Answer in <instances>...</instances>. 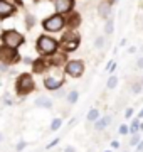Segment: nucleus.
I'll use <instances>...</instances> for the list:
<instances>
[{
    "label": "nucleus",
    "instance_id": "nucleus-1",
    "mask_svg": "<svg viewBox=\"0 0 143 152\" xmlns=\"http://www.w3.org/2000/svg\"><path fill=\"white\" fill-rule=\"evenodd\" d=\"M35 90V83H34V78L30 73H22V75L17 76L15 80V93L17 96H27Z\"/></svg>",
    "mask_w": 143,
    "mask_h": 152
},
{
    "label": "nucleus",
    "instance_id": "nucleus-2",
    "mask_svg": "<svg viewBox=\"0 0 143 152\" xmlns=\"http://www.w3.org/2000/svg\"><path fill=\"white\" fill-rule=\"evenodd\" d=\"M81 44V36L79 32H74V31H67V32L62 34V37L59 41V48L64 51V53H72L76 51Z\"/></svg>",
    "mask_w": 143,
    "mask_h": 152
},
{
    "label": "nucleus",
    "instance_id": "nucleus-3",
    "mask_svg": "<svg viewBox=\"0 0 143 152\" xmlns=\"http://www.w3.org/2000/svg\"><path fill=\"white\" fill-rule=\"evenodd\" d=\"M35 46H37L39 54H42V56H52L59 49V42L56 39L49 37V36H40L37 39V44Z\"/></svg>",
    "mask_w": 143,
    "mask_h": 152
},
{
    "label": "nucleus",
    "instance_id": "nucleus-4",
    "mask_svg": "<svg viewBox=\"0 0 143 152\" xmlns=\"http://www.w3.org/2000/svg\"><path fill=\"white\" fill-rule=\"evenodd\" d=\"M2 42H4V46L17 49L25 42V37H24V34L17 32L15 29H9V31H4L2 32Z\"/></svg>",
    "mask_w": 143,
    "mask_h": 152
},
{
    "label": "nucleus",
    "instance_id": "nucleus-5",
    "mask_svg": "<svg viewBox=\"0 0 143 152\" xmlns=\"http://www.w3.org/2000/svg\"><path fill=\"white\" fill-rule=\"evenodd\" d=\"M42 27L47 32H59L66 27V15H61V14H54V15L44 19L42 22Z\"/></svg>",
    "mask_w": 143,
    "mask_h": 152
},
{
    "label": "nucleus",
    "instance_id": "nucleus-6",
    "mask_svg": "<svg viewBox=\"0 0 143 152\" xmlns=\"http://www.w3.org/2000/svg\"><path fill=\"white\" fill-rule=\"evenodd\" d=\"M0 61L4 64H15L20 61V56L17 53V49H12L9 46H0Z\"/></svg>",
    "mask_w": 143,
    "mask_h": 152
},
{
    "label": "nucleus",
    "instance_id": "nucleus-7",
    "mask_svg": "<svg viewBox=\"0 0 143 152\" xmlns=\"http://www.w3.org/2000/svg\"><path fill=\"white\" fill-rule=\"evenodd\" d=\"M67 76L71 78H81L84 75V63L81 59H72L66 63V68H64Z\"/></svg>",
    "mask_w": 143,
    "mask_h": 152
},
{
    "label": "nucleus",
    "instance_id": "nucleus-8",
    "mask_svg": "<svg viewBox=\"0 0 143 152\" xmlns=\"http://www.w3.org/2000/svg\"><path fill=\"white\" fill-rule=\"evenodd\" d=\"M64 76H46L44 78V88L46 90H49V91H57L59 88H62V85H64Z\"/></svg>",
    "mask_w": 143,
    "mask_h": 152
},
{
    "label": "nucleus",
    "instance_id": "nucleus-9",
    "mask_svg": "<svg viewBox=\"0 0 143 152\" xmlns=\"http://www.w3.org/2000/svg\"><path fill=\"white\" fill-rule=\"evenodd\" d=\"M51 2L56 9V14H61V15H67L69 12H72V7H74V0H51Z\"/></svg>",
    "mask_w": 143,
    "mask_h": 152
},
{
    "label": "nucleus",
    "instance_id": "nucleus-10",
    "mask_svg": "<svg viewBox=\"0 0 143 152\" xmlns=\"http://www.w3.org/2000/svg\"><path fill=\"white\" fill-rule=\"evenodd\" d=\"M49 68H52L51 63H49V58H37V59L32 63V71L35 75H42V73H46Z\"/></svg>",
    "mask_w": 143,
    "mask_h": 152
},
{
    "label": "nucleus",
    "instance_id": "nucleus-11",
    "mask_svg": "<svg viewBox=\"0 0 143 152\" xmlns=\"http://www.w3.org/2000/svg\"><path fill=\"white\" fill-rule=\"evenodd\" d=\"M81 26V14L79 12H69L66 15V27H69V31H74Z\"/></svg>",
    "mask_w": 143,
    "mask_h": 152
},
{
    "label": "nucleus",
    "instance_id": "nucleus-12",
    "mask_svg": "<svg viewBox=\"0 0 143 152\" xmlns=\"http://www.w3.org/2000/svg\"><path fill=\"white\" fill-rule=\"evenodd\" d=\"M15 14V7L9 4L7 0H0V19H7Z\"/></svg>",
    "mask_w": 143,
    "mask_h": 152
},
{
    "label": "nucleus",
    "instance_id": "nucleus-13",
    "mask_svg": "<svg viewBox=\"0 0 143 152\" xmlns=\"http://www.w3.org/2000/svg\"><path fill=\"white\" fill-rule=\"evenodd\" d=\"M47 58H49L51 66H54V68H57V66H62L64 63H66V59H67V53H64V51H61V53H56V54L47 56Z\"/></svg>",
    "mask_w": 143,
    "mask_h": 152
},
{
    "label": "nucleus",
    "instance_id": "nucleus-14",
    "mask_svg": "<svg viewBox=\"0 0 143 152\" xmlns=\"http://www.w3.org/2000/svg\"><path fill=\"white\" fill-rule=\"evenodd\" d=\"M110 14H111V4L110 2H101L98 5V15L101 19H110Z\"/></svg>",
    "mask_w": 143,
    "mask_h": 152
},
{
    "label": "nucleus",
    "instance_id": "nucleus-15",
    "mask_svg": "<svg viewBox=\"0 0 143 152\" xmlns=\"http://www.w3.org/2000/svg\"><path fill=\"white\" fill-rule=\"evenodd\" d=\"M110 122H111L110 115H106V117H103V118L99 117V118L94 122V130H96V132H103L106 127H108V124H110Z\"/></svg>",
    "mask_w": 143,
    "mask_h": 152
},
{
    "label": "nucleus",
    "instance_id": "nucleus-16",
    "mask_svg": "<svg viewBox=\"0 0 143 152\" xmlns=\"http://www.w3.org/2000/svg\"><path fill=\"white\" fill-rule=\"evenodd\" d=\"M34 103H35V107H39V108H46V110L52 108V102H51L49 98H46V96H39Z\"/></svg>",
    "mask_w": 143,
    "mask_h": 152
},
{
    "label": "nucleus",
    "instance_id": "nucleus-17",
    "mask_svg": "<svg viewBox=\"0 0 143 152\" xmlns=\"http://www.w3.org/2000/svg\"><path fill=\"white\" fill-rule=\"evenodd\" d=\"M135 134H140V118H133L131 124H130V135H135Z\"/></svg>",
    "mask_w": 143,
    "mask_h": 152
},
{
    "label": "nucleus",
    "instance_id": "nucleus-18",
    "mask_svg": "<svg viewBox=\"0 0 143 152\" xmlns=\"http://www.w3.org/2000/svg\"><path fill=\"white\" fill-rule=\"evenodd\" d=\"M77 98H79V93H77L76 90H72V91H69V93H67V96H66V102H67L69 105H76Z\"/></svg>",
    "mask_w": 143,
    "mask_h": 152
},
{
    "label": "nucleus",
    "instance_id": "nucleus-19",
    "mask_svg": "<svg viewBox=\"0 0 143 152\" xmlns=\"http://www.w3.org/2000/svg\"><path fill=\"white\" fill-rule=\"evenodd\" d=\"M99 117H101V113H99V110H98V108H91V110H89V113L86 115L88 122H96Z\"/></svg>",
    "mask_w": 143,
    "mask_h": 152
},
{
    "label": "nucleus",
    "instance_id": "nucleus-20",
    "mask_svg": "<svg viewBox=\"0 0 143 152\" xmlns=\"http://www.w3.org/2000/svg\"><path fill=\"white\" fill-rule=\"evenodd\" d=\"M113 31H115V20L110 17V19L106 20V24H105V32L110 36V34H113Z\"/></svg>",
    "mask_w": 143,
    "mask_h": 152
},
{
    "label": "nucleus",
    "instance_id": "nucleus-21",
    "mask_svg": "<svg viewBox=\"0 0 143 152\" xmlns=\"http://www.w3.org/2000/svg\"><path fill=\"white\" fill-rule=\"evenodd\" d=\"M140 142H142V137H140V134H135V135H130L128 145H130V147H136Z\"/></svg>",
    "mask_w": 143,
    "mask_h": 152
},
{
    "label": "nucleus",
    "instance_id": "nucleus-22",
    "mask_svg": "<svg viewBox=\"0 0 143 152\" xmlns=\"http://www.w3.org/2000/svg\"><path fill=\"white\" fill-rule=\"evenodd\" d=\"M116 85H118V78H116L115 75H111L110 80H108V83H106V86H108V90H115Z\"/></svg>",
    "mask_w": 143,
    "mask_h": 152
},
{
    "label": "nucleus",
    "instance_id": "nucleus-23",
    "mask_svg": "<svg viewBox=\"0 0 143 152\" xmlns=\"http://www.w3.org/2000/svg\"><path fill=\"white\" fill-rule=\"evenodd\" d=\"M62 127V118H54L52 120V124H51V130L52 132H57Z\"/></svg>",
    "mask_w": 143,
    "mask_h": 152
},
{
    "label": "nucleus",
    "instance_id": "nucleus-24",
    "mask_svg": "<svg viewBox=\"0 0 143 152\" xmlns=\"http://www.w3.org/2000/svg\"><path fill=\"white\" fill-rule=\"evenodd\" d=\"M34 24H35V19L30 14H27V17H25V26H27V29H32Z\"/></svg>",
    "mask_w": 143,
    "mask_h": 152
},
{
    "label": "nucleus",
    "instance_id": "nucleus-25",
    "mask_svg": "<svg viewBox=\"0 0 143 152\" xmlns=\"http://www.w3.org/2000/svg\"><path fill=\"white\" fill-rule=\"evenodd\" d=\"M103 46H105V37H103V36L96 37V41H94V48H96V49H101Z\"/></svg>",
    "mask_w": 143,
    "mask_h": 152
},
{
    "label": "nucleus",
    "instance_id": "nucleus-26",
    "mask_svg": "<svg viewBox=\"0 0 143 152\" xmlns=\"http://www.w3.org/2000/svg\"><path fill=\"white\" fill-rule=\"evenodd\" d=\"M118 132H120V135H128L130 134V127L128 125H120V129H118Z\"/></svg>",
    "mask_w": 143,
    "mask_h": 152
},
{
    "label": "nucleus",
    "instance_id": "nucleus-27",
    "mask_svg": "<svg viewBox=\"0 0 143 152\" xmlns=\"http://www.w3.org/2000/svg\"><path fill=\"white\" fill-rule=\"evenodd\" d=\"M59 142H61V139H59V137H57V139H54V140H52V142H49V144L46 145V149L49 151V149H52V147H56V145H57Z\"/></svg>",
    "mask_w": 143,
    "mask_h": 152
},
{
    "label": "nucleus",
    "instance_id": "nucleus-28",
    "mask_svg": "<svg viewBox=\"0 0 143 152\" xmlns=\"http://www.w3.org/2000/svg\"><path fill=\"white\" fill-rule=\"evenodd\" d=\"M9 4H12L14 7H20V5H24V0H7Z\"/></svg>",
    "mask_w": 143,
    "mask_h": 152
},
{
    "label": "nucleus",
    "instance_id": "nucleus-29",
    "mask_svg": "<svg viewBox=\"0 0 143 152\" xmlns=\"http://www.w3.org/2000/svg\"><path fill=\"white\" fill-rule=\"evenodd\" d=\"M142 90H143V88H142V85H140V83H135V85L131 86V91L133 93H140Z\"/></svg>",
    "mask_w": 143,
    "mask_h": 152
},
{
    "label": "nucleus",
    "instance_id": "nucleus-30",
    "mask_svg": "<svg viewBox=\"0 0 143 152\" xmlns=\"http://www.w3.org/2000/svg\"><path fill=\"white\" fill-rule=\"evenodd\" d=\"M131 117H133V108L130 107V108H126V110H125V118H126V120H130Z\"/></svg>",
    "mask_w": 143,
    "mask_h": 152
},
{
    "label": "nucleus",
    "instance_id": "nucleus-31",
    "mask_svg": "<svg viewBox=\"0 0 143 152\" xmlns=\"http://www.w3.org/2000/svg\"><path fill=\"white\" fill-rule=\"evenodd\" d=\"M25 145H27V142H19V144H17V152H20V151H24V149H25Z\"/></svg>",
    "mask_w": 143,
    "mask_h": 152
},
{
    "label": "nucleus",
    "instance_id": "nucleus-32",
    "mask_svg": "<svg viewBox=\"0 0 143 152\" xmlns=\"http://www.w3.org/2000/svg\"><path fill=\"white\" fill-rule=\"evenodd\" d=\"M111 147H113V149H120V142L118 140H111Z\"/></svg>",
    "mask_w": 143,
    "mask_h": 152
},
{
    "label": "nucleus",
    "instance_id": "nucleus-33",
    "mask_svg": "<svg viewBox=\"0 0 143 152\" xmlns=\"http://www.w3.org/2000/svg\"><path fill=\"white\" fill-rule=\"evenodd\" d=\"M64 152H76V147H72V145H67L66 149H64Z\"/></svg>",
    "mask_w": 143,
    "mask_h": 152
},
{
    "label": "nucleus",
    "instance_id": "nucleus-34",
    "mask_svg": "<svg viewBox=\"0 0 143 152\" xmlns=\"http://www.w3.org/2000/svg\"><path fill=\"white\" fill-rule=\"evenodd\" d=\"M135 152H143V140L136 145V151H135Z\"/></svg>",
    "mask_w": 143,
    "mask_h": 152
},
{
    "label": "nucleus",
    "instance_id": "nucleus-35",
    "mask_svg": "<svg viewBox=\"0 0 143 152\" xmlns=\"http://www.w3.org/2000/svg\"><path fill=\"white\" fill-rule=\"evenodd\" d=\"M136 66H138V68H140V69H142V68H143V58H140V59H138Z\"/></svg>",
    "mask_w": 143,
    "mask_h": 152
},
{
    "label": "nucleus",
    "instance_id": "nucleus-36",
    "mask_svg": "<svg viewBox=\"0 0 143 152\" xmlns=\"http://www.w3.org/2000/svg\"><path fill=\"white\" fill-rule=\"evenodd\" d=\"M24 63H25V64H32L34 61L30 59V58H24Z\"/></svg>",
    "mask_w": 143,
    "mask_h": 152
},
{
    "label": "nucleus",
    "instance_id": "nucleus-37",
    "mask_svg": "<svg viewBox=\"0 0 143 152\" xmlns=\"http://www.w3.org/2000/svg\"><path fill=\"white\" fill-rule=\"evenodd\" d=\"M138 118H140V120L143 118V107H142V110H140V113H138Z\"/></svg>",
    "mask_w": 143,
    "mask_h": 152
},
{
    "label": "nucleus",
    "instance_id": "nucleus-38",
    "mask_svg": "<svg viewBox=\"0 0 143 152\" xmlns=\"http://www.w3.org/2000/svg\"><path fill=\"white\" fill-rule=\"evenodd\" d=\"M140 132H143V122H140Z\"/></svg>",
    "mask_w": 143,
    "mask_h": 152
},
{
    "label": "nucleus",
    "instance_id": "nucleus-39",
    "mask_svg": "<svg viewBox=\"0 0 143 152\" xmlns=\"http://www.w3.org/2000/svg\"><path fill=\"white\" fill-rule=\"evenodd\" d=\"M140 85H142V88H143V78H142V80H140Z\"/></svg>",
    "mask_w": 143,
    "mask_h": 152
},
{
    "label": "nucleus",
    "instance_id": "nucleus-40",
    "mask_svg": "<svg viewBox=\"0 0 143 152\" xmlns=\"http://www.w3.org/2000/svg\"><path fill=\"white\" fill-rule=\"evenodd\" d=\"M34 2H35V4H37V2H40V0H34Z\"/></svg>",
    "mask_w": 143,
    "mask_h": 152
},
{
    "label": "nucleus",
    "instance_id": "nucleus-41",
    "mask_svg": "<svg viewBox=\"0 0 143 152\" xmlns=\"http://www.w3.org/2000/svg\"><path fill=\"white\" fill-rule=\"evenodd\" d=\"M0 142H2V134H0Z\"/></svg>",
    "mask_w": 143,
    "mask_h": 152
},
{
    "label": "nucleus",
    "instance_id": "nucleus-42",
    "mask_svg": "<svg viewBox=\"0 0 143 152\" xmlns=\"http://www.w3.org/2000/svg\"><path fill=\"white\" fill-rule=\"evenodd\" d=\"M106 152H111V151H106Z\"/></svg>",
    "mask_w": 143,
    "mask_h": 152
}]
</instances>
